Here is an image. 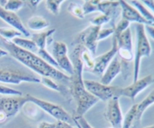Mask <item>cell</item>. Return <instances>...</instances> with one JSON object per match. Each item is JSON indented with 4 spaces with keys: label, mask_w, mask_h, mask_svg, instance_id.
Wrapping results in <instances>:
<instances>
[{
    "label": "cell",
    "mask_w": 154,
    "mask_h": 128,
    "mask_svg": "<svg viewBox=\"0 0 154 128\" xmlns=\"http://www.w3.org/2000/svg\"><path fill=\"white\" fill-rule=\"evenodd\" d=\"M0 42L6 49L8 54L9 53L11 56L18 60L20 63L25 65L29 69L35 72L38 75H42V77L51 78L66 85L69 84L70 76L53 67L34 53L22 49L12 43L11 41H8L3 38L0 37Z\"/></svg>",
    "instance_id": "6da1fadb"
},
{
    "label": "cell",
    "mask_w": 154,
    "mask_h": 128,
    "mask_svg": "<svg viewBox=\"0 0 154 128\" xmlns=\"http://www.w3.org/2000/svg\"><path fill=\"white\" fill-rule=\"evenodd\" d=\"M83 48L84 47L81 45H76L72 54L74 74L70 76L69 84L71 96L75 99L77 103V109L74 114L79 116H84L87 111L99 101L98 98L87 91L84 86L82 78L84 63L81 59Z\"/></svg>",
    "instance_id": "7a4b0ae2"
},
{
    "label": "cell",
    "mask_w": 154,
    "mask_h": 128,
    "mask_svg": "<svg viewBox=\"0 0 154 128\" xmlns=\"http://www.w3.org/2000/svg\"><path fill=\"white\" fill-rule=\"evenodd\" d=\"M151 54V47L146 35L144 24H136V46L134 57L133 82L138 79L140 63L143 57H149Z\"/></svg>",
    "instance_id": "3957f363"
},
{
    "label": "cell",
    "mask_w": 154,
    "mask_h": 128,
    "mask_svg": "<svg viewBox=\"0 0 154 128\" xmlns=\"http://www.w3.org/2000/svg\"><path fill=\"white\" fill-rule=\"evenodd\" d=\"M26 96L29 102H32L38 106L41 109L51 114L58 121L66 122L70 124L74 123L72 116H71L61 105L38 99V98L32 96L30 94H26Z\"/></svg>",
    "instance_id": "277c9868"
},
{
    "label": "cell",
    "mask_w": 154,
    "mask_h": 128,
    "mask_svg": "<svg viewBox=\"0 0 154 128\" xmlns=\"http://www.w3.org/2000/svg\"><path fill=\"white\" fill-rule=\"evenodd\" d=\"M102 27L97 26L90 25L84 30L78 33L73 41L72 45H81L84 47L85 49L90 51L92 57H95L97 48V37L99 33V30Z\"/></svg>",
    "instance_id": "5b68a950"
},
{
    "label": "cell",
    "mask_w": 154,
    "mask_h": 128,
    "mask_svg": "<svg viewBox=\"0 0 154 128\" xmlns=\"http://www.w3.org/2000/svg\"><path fill=\"white\" fill-rule=\"evenodd\" d=\"M41 83V78L30 72L20 69L0 67V82L20 84L21 82Z\"/></svg>",
    "instance_id": "8992f818"
},
{
    "label": "cell",
    "mask_w": 154,
    "mask_h": 128,
    "mask_svg": "<svg viewBox=\"0 0 154 128\" xmlns=\"http://www.w3.org/2000/svg\"><path fill=\"white\" fill-rule=\"evenodd\" d=\"M84 84L87 91L98 98L99 100L101 99L104 102H108L114 96L119 97L118 92L120 87L105 85L98 81L89 80H84Z\"/></svg>",
    "instance_id": "52a82bcc"
},
{
    "label": "cell",
    "mask_w": 154,
    "mask_h": 128,
    "mask_svg": "<svg viewBox=\"0 0 154 128\" xmlns=\"http://www.w3.org/2000/svg\"><path fill=\"white\" fill-rule=\"evenodd\" d=\"M67 53L68 48L66 43L60 41H54L52 42V57L58 64L60 69L72 75L74 74V67Z\"/></svg>",
    "instance_id": "ba28073f"
},
{
    "label": "cell",
    "mask_w": 154,
    "mask_h": 128,
    "mask_svg": "<svg viewBox=\"0 0 154 128\" xmlns=\"http://www.w3.org/2000/svg\"><path fill=\"white\" fill-rule=\"evenodd\" d=\"M29 102L26 96H11L0 98V113L6 118L14 117L26 103Z\"/></svg>",
    "instance_id": "9c48e42d"
},
{
    "label": "cell",
    "mask_w": 154,
    "mask_h": 128,
    "mask_svg": "<svg viewBox=\"0 0 154 128\" xmlns=\"http://www.w3.org/2000/svg\"><path fill=\"white\" fill-rule=\"evenodd\" d=\"M117 40L118 45V57L121 58L122 68L129 62L132 61L134 58L132 52V34L130 29L128 28L120 36H115Z\"/></svg>",
    "instance_id": "30bf717a"
},
{
    "label": "cell",
    "mask_w": 154,
    "mask_h": 128,
    "mask_svg": "<svg viewBox=\"0 0 154 128\" xmlns=\"http://www.w3.org/2000/svg\"><path fill=\"white\" fill-rule=\"evenodd\" d=\"M105 119L112 126V128H122L123 117L120 109L119 97L114 96L107 102L104 113Z\"/></svg>",
    "instance_id": "8fae6325"
},
{
    "label": "cell",
    "mask_w": 154,
    "mask_h": 128,
    "mask_svg": "<svg viewBox=\"0 0 154 128\" xmlns=\"http://www.w3.org/2000/svg\"><path fill=\"white\" fill-rule=\"evenodd\" d=\"M154 83V78L153 75H149L144 78L138 79L130 85L126 87H120L118 92V96H126L134 100L135 96L144 90L146 87Z\"/></svg>",
    "instance_id": "7c38bea8"
},
{
    "label": "cell",
    "mask_w": 154,
    "mask_h": 128,
    "mask_svg": "<svg viewBox=\"0 0 154 128\" xmlns=\"http://www.w3.org/2000/svg\"><path fill=\"white\" fill-rule=\"evenodd\" d=\"M118 52V45H117V40L115 36H113V42L111 48L105 54L95 57L93 59V68L91 72L96 74L104 73L106 68L113 60L117 53Z\"/></svg>",
    "instance_id": "4fadbf2b"
},
{
    "label": "cell",
    "mask_w": 154,
    "mask_h": 128,
    "mask_svg": "<svg viewBox=\"0 0 154 128\" xmlns=\"http://www.w3.org/2000/svg\"><path fill=\"white\" fill-rule=\"evenodd\" d=\"M0 18L11 26L15 30H17L18 32H20L25 37H29L31 36V33L24 27L22 21L14 12L5 10L2 7L0 6Z\"/></svg>",
    "instance_id": "5bb4252c"
},
{
    "label": "cell",
    "mask_w": 154,
    "mask_h": 128,
    "mask_svg": "<svg viewBox=\"0 0 154 128\" xmlns=\"http://www.w3.org/2000/svg\"><path fill=\"white\" fill-rule=\"evenodd\" d=\"M120 5L121 8L122 18L126 20L129 23L135 22L137 23L149 25V23L141 16L136 8L128 4L127 2L120 0Z\"/></svg>",
    "instance_id": "9a60e30c"
},
{
    "label": "cell",
    "mask_w": 154,
    "mask_h": 128,
    "mask_svg": "<svg viewBox=\"0 0 154 128\" xmlns=\"http://www.w3.org/2000/svg\"><path fill=\"white\" fill-rule=\"evenodd\" d=\"M121 62L118 56H115L104 72L100 83L105 85H109L116 76L121 72Z\"/></svg>",
    "instance_id": "2e32d148"
},
{
    "label": "cell",
    "mask_w": 154,
    "mask_h": 128,
    "mask_svg": "<svg viewBox=\"0 0 154 128\" xmlns=\"http://www.w3.org/2000/svg\"><path fill=\"white\" fill-rule=\"evenodd\" d=\"M41 83H42L43 85H45V87H48V88L51 89V90H56L57 92H60L61 94H63V96L66 98L68 99V96L71 95L70 90H69V89L66 87H64L63 85H60L59 84H57L54 79L51 78H48V77H42L41 78Z\"/></svg>",
    "instance_id": "e0dca14e"
},
{
    "label": "cell",
    "mask_w": 154,
    "mask_h": 128,
    "mask_svg": "<svg viewBox=\"0 0 154 128\" xmlns=\"http://www.w3.org/2000/svg\"><path fill=\"white\" fill-rule=\"evenodd\" d=\"M55 31L56 30L54 28L40 33H35L32 36V40L35 42L38 49H45L48 39L51 37Z\"/></svg>",
    "instance_id": "ac0fdd59"
},
{
    "label": "cell",
    "mask_w": 154,
    "mask_h": 128,
    "mask_svg": "<svg viewBox=\"0 0 154 128\" xmlns=\"http://www.w3.org/2000/svg\"><path fill=\"white\" fill-rule=\"evenodd\" d=\"M154 103V90L145 99H143L140 103L138 104V107H137V113L136 117H135V120L134 124L139 123L141 121V117H142L143 114H144V111L148 108L150 105Z\"/></svg>",
    "instance_id": "d6986e66"
},
{
    "label": "cell",
    "mask_w": 154,
    "mask_h": 128,
    "mask_svg": "<svg viewBox=\"0 0 154 128\" xmlns=\"http://www.w3.org/2000/svg\"><path fill=\"white\" fill-rule=\"evenodd\" d=\"M11 42L15 45H17L19 48L22 49L26 50V51H30V52H38V48L36 46L35 42L32 40H29L26 39H22L20 37H16L12 39Z\"/></svg>",
    "instance_id": "ffe728a7"
},
{
    "label": "cell",
    "mask_w": 154,
    "mask_h": 128,
    "mask_svg": "<svg viewBox=\"0 0 154 128\" xmlns=\"http://www.w3.org/2000/svg\"><path fill=\"white\" fill-rule=\"evenodd\" d=\"M28 27L32 30L38 31V30H43L46 27H49L50 23L46 19L42 17L34 16L29 18L28 20Z\"/></svg>",
    "instance_id": "44dd1931"
},
{
    "label": "cell",
    "mask_w": 154,
    "mask_h": 128,
    "mask_svg": "<svg viewBox=\"0 0 154 128\" xmlns=\"http://www.w3.org/2000/svg\"><path fill=\"white\" fill-rule=\"evenodd\" d=\"M130 3H132L135 7L136 10L141 14V16L149 23V25L154 27V15L147 8H146L143 4H141L138 1H131Z\"/></svg>",
    "instance_id": "7402d4cb"
},
{
    "label": "cell",
    "mask_w": 154,
    "mask_h": 128,
    "mask_svg": "<svg viewBox=\"0 0 154 128\" xmlns=\"http://www.w3.org/2000/svg\"><path fill=\"white\" fill-rule=\"evenodd\" d=\"M137 107H138V104H135L128 111L126 116H125L124 120H123L122 128H130L132 126V124H134L135 120V117H136Z\"/></svg>",
    "instance_id": "603a6c76"
},
{
    "label": "cell",
    "mask_w": 154,
    "mask_h": 128,
    "mask_svg": "<svg viewBox=\"0 0 154 128\" xmlns=\"http://www.w3.org/2000/svg\"><path fill=\"white\" fill-rule=\"evenodd\" d=\"M22 36L17 30L11 28H0V37L6 39L8 41H11L16 37H20Z\"/></svg>",
    "instance_id": "cb8c5ba5"
},
{
    "label": "cell",
    "mask_w": 154,
    "mask_h": 128,
    "mask_svg": "<svg viewBox=\"0 0 154 128\" xmlns=\"http://www.w3.org/2000/svg\"><path fill=\"white\" fill-rule=\"evenodd\" d=\"M38 57H40L42 60H45L46 63H48V64L52 66L53 67L56 68V69H59L60 70V67H59L58 64L56 62V60H54V57L48 52L45 49H38Z\"/></svg>",
    "instance_id": "d4e9b609"
},
{
    "label": "cell",
    "mask_w": 154,
    "mask_h": 128,
    "mask_svg": "<svg viewBox=\"0 0 154 128\" xmlns=\"http://www.w3.org/2000/svg\"><path fill=\"white\" fill-rule=\"evenodd\" d=\"M63 2V0H48L45 3L47 8L51 13L54 15H58L60 13V6Z\"/></svg>",
    "instance_id": "484cf974"
},
{
    "label": "cell",
    "mask_w": 154,
    "mask_h": 128,
    "mask_svg": "<svg viewBox=\"0 0 154 128\" xmlns=\"http://www.w3.org/2000/svg\"><path fill=\"white\" fill-rule=\"evenodd\" d=\"M25 5V2L21 1V0H9L7 1V3L4 6L3 8L8 11L14 12L17 11L22 8Z\"/></svg>",
    "instance_id": "4316f807"
},
{
    "label": "cell",
    "mask_w": 154,
    "mask_h": 128,
    "mask_svg": "<svg viewBox=\"0 0 154 128\" xmlns=\"http://www.w3.org/2000/svg\"><path fill=\"white\" fill-rule=\"evenodd\" d=\"M98 2H99V0H87V1L84 2V4L82 6L84 15L89 14H91L95 11H98Z\"/></svg>",
    "instance_id": "83f0119b"
},
{
    "label": "cell",
    "mask_w": 154,
    "mask_h": 128,
    "mask_svg": "<svg viewBox=\"0 0 154 128\" xmlns=\"http://www.w3.org/2000/svg\"><path fill=\"white\" fill-rule=\"evenodd\" d=\"M68 11L71 14H72L74 16L79 18V19H84V16H85L84 11H83L82 7L80 6L79 5L76 4V3L71 2L68 6Z\"/></svg>",
    "instance_id": "f1b7e54d"
},
{
    "label": "cell",
    "mask_w": 154,
    "mask_h": 128,
    "mask_svg": "<svg viewBox=\"0 0 154 128\" xmlns=\"http://www.w3.org/2000/svg\"><path fill=\"white\" fill-rule=\"evenodd\" d=\"M91 24L93 26H97V27H102V26L105 25V24L110 23L112 27V22H111V19L109 17L106 16L105 14H102L100 16H98L96 17L93 18V19L90 20Z\"/></svg>",
    "instance_id": "f546056e"
},
{
    "label": "cell",
    "mask_w": 154,
    "mask_h": 128,
    "mask_svg": "<svg viewBox=\"0 0 154 128\" xmlns=\"http://www.w3.org/2000/svg\"><path fill=\"white\" fill-rule=\"evenodd\" d=\"M0 94L8 95V96H23V93L20 90L2 84H0Z\"/></svg>",
    "instance_id": "4dcf8cb0"
},
{
    "label": "cell",
    "mask_w": 154,
    "mask_h": 128,
    "mask_svg": "<svg viewBox=\"0 0 154 128\" xmlns=\"http://www.w3.org/2000/svg\"><path fill=\"white\" fill-rule=\"evenodd\" d=\"M129 21L123 19V18H122V19L120 20V22L115 26L114 36H120L123 32H124L126 29L129 28Z\"/></svg>",
    "instance_id": "1f68e13d"
},
{
    "label": "cell",
    "mask_w": 154,
    "mask_h": 128,
    "mask_svg": "<svg viewBox=\"0 0 154 128\" xmlns=\"http://www.w3.org/2000/svg\"><path fill=\"white\" fill-rule=\"evenodd\" d=\"M114 33V28H108V29H101L99 30V33L98 34L97 41L103 40V39H106L107 37L111 36V34Z\"/></svg>",
    "instance_id": "d6a6232c"
},
{
    "label": "cell",
    "mask_w": 154,
    "mask_h": 128,
    "mask_svg": "<svg viewBox=\"0 0 154 128\" xmlns=\"http://www.w3.org/2000/svg\"><path fill=\"white\" fill-rule=\"evenodd\" d=\"M72 118H73V120H76L78 122V124L81 126V128H93L90 126V123L87 122V120L84 118V116L76 115V114H74L72 115Z\"/></svg>",
    "instance_id": "836d02e7"
},
{
    "label": "cell",
    "mask_w": 154,
    "mask_h": 128,
    "mask_svg": "<svg viewBox=\"0 0 154 128\" xmlns=\"http://www.w3.org/2000/svg\"><path fill=\"white\" fill-rule=\"evenodd\" d=\"M38 128H56V123H48V122H41Z\"/></svg>",
    "instance_id": "e575fe53"
},
{
    "label": "cell",
    "mask_w": 154,
    "mask_h": 128,
    "mask_svg": "<svg viewBox=\"0 0 154 128\" xmlns=\"http://www.w3.org/2000/svg\"><path fill=\"white\" fill-rule=\"evenodd\" d=\"M56 128H74L70 123L63 121H57L56 123Z\"/></svg>",
    "instance_id": "d590c367"
},
{
    "label": "cell",
    "mask_w": 154,
    "mask_h": 128,
    "mask_svg": "<svg viewBox=\"0 0 154 128\" xmlns=\"http://www.w3.org/2000/svg\"><path fill=\"white\" fill-rule=\"evenodd\" d=\"M144 29H145V31L148 33L150 37L154 39V27L150 25H144Z\"/></svg>",
    "instance_id": "8d00e7d4"
},
{
    "label": "cell",
    "mask_w": 154,
    "mask_h": 128,
    "mask_svg": "<svg viewBox=\"0 0 154 128\" xmlns=\"http://www.w3.org/2000/svg\"><path fill=\"white\" fill-rule=\"evenodd\" d=\"M143 2L154 13V1L153 0H145V1H143Z\"/></svg>",
    "instance_id": "74e56055"
},
{
    "label": "cell",
    "mask_w": 154,
    "mask_h": 128,
    "mask_svg": "<svg viewBox=\"0 0 154 128\" xmlns=\"http://www.w3.org/2000/svg\"><path fill=\"white\" fill-rule=\"evenodd\" d=\"M41 1L38 0V1H32V0H30V1H28V3H29V5L32 6V8H36L38 5V3H40Z\"/></svg>",
    "instance_id": "f35d334b"
},
{
    "label": "cell",
    "mask_w": 154,
    "mask_h": 128,
    "mask_svg": "<svg viewBox=\"0 0 154 128\" xmlns=\"http://www.w3.org/2000/svg\"><path fill=\"white\" fill-rule=\"evenodd\" d=\"M8 55V52L6 51H5V50L2 49V48H0V57H4V56H6Z\"/></svg>",
    "instance_id": "ab89813d"
},
{
    "label": "cell",
    "mask_w": 154,
    "mask_h": 128,
    "mask_svg": "<svg viewBox=\"0 0 154 128\" xmlns=\"http://www.w3.org/2000/svg\"><path fill=\"white\" fill-rule=\"evenodd\" d=\"M74 120V123H75V124H76V126H78V128H81V126H80V125L79 124H78V122H77L76 121V120Z\"/></svg>",
    "instance_id": "60d3db41"
},
{
    "label": "cell",
    "mask_w": 154,
    "mask_h": 128,
    "mask_svg": "<svg viewBox=\"0 0 154 128\" xmlns=\"http://www.w3.org/2000/svg\"><path fill=\"white\" fill-rule=\"evenodd\" d=\"M145 128H154V125H152V126H147V127H145Z\"/></svg>",
    "instance_id": "b9f144b4"
}]
</instances>
